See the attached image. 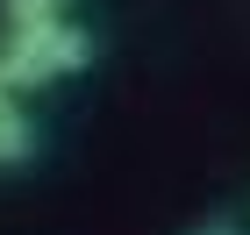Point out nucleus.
<instances>
[{
	"label": "nucleus",
	"instance_id": "1",
	"mask_svg": "<svg viewBox=\"0 0 250 235\" xmlns=\"http://www.w3.org/2000/svg\"><path fill=\"white\" fill-rule=\"evenodd\" d=\"M93 64V36L79 29L64 7H21L7 0V50H0V86L7 93H36L64 72Z\"/></svg>",
	"mask_w": 250,
	"mask_h": 235
},
{
	"label": "nucleus",
	"instance_id": "2",
	"mask_svg": "<svg viewBox=\"0 0 250 235\" xmlns=\"http://www.w3.org/2000/svg\"><path fill=\"white\" fill-rule=\"evenodd\" d=\"M36 150V128L21 121V107H15V93L0 86V164H21V157Z\"/></svg>",
	"mask_w": 250,
	"mask_h": 235
},
{
	"label": "nucleus",
	"instance_id": "3",
	"mask_svg": "<svg viewBox=\"0 0 250 235\" xmlns=\"http://www.w3.org/2000/svg\"><path fill=\"white\" fill-rule=\"evenodd\" d=\"M193 235H243V228H236L229 214H214V221H200V228H193Z\"/></svg>",
	"mask_w": 250,
	"mask_h": 235
},
{
	"label": "nucleus",
	"instance_id": "4",
	"mask_svg": "<svg viewBox=\"0 0 250 235\" xmlns=\"http://www.w3.org/2000/svg\"><path fill=\"white\" fill-rule=\"evenodd\" d=\"M21 7H72V0H21Z\"/></svg>",
	"mask_w": 250,
	"mask_h": 235
}]
</instances>
